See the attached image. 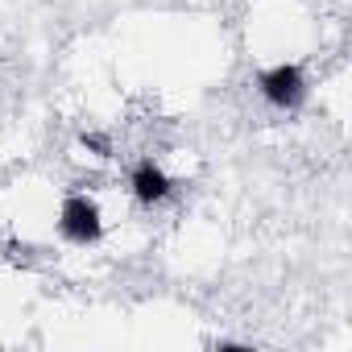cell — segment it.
<instances>
[{"mask_svg": "<svg viewBox=\"0 0 352 352\" xmlns=\"http://www.w3.org/2000/svg\"><path fill=\"white\" fill-rule=\"evenodd\" d=\"M58 236L79 245V249L100 245L104 241V212H100V204L91 195H83V191H71L63 199V208H58Z\"/></svg>", "mask_w": 352, "mask_h": 352, "instance_id": "6da1fadb", "label": "cell"}, {"mask_svg": "<svg viewBox=\"0 0 352 352\" xmlns=\"http://www.w3.org/2000/svg\"><path fill=\"white\" fill-rule=\"evenodd\" d=\"M257 91H261V100H265L270 108L294 112V108L307 104L311 83H307V71H302L298 63H274V67H265V71L257 75Z\"/></svg>", "mask_w": 352, "mask_h": 352, "instance_id": "7a4b0ae2", "label": "cell"}, {"mask_svg": "<svg viewBox=\"0 0 352 352\" xmlns=\"http://www.w3.org/2000/svg\"><path fill=\"white\" fill-rule=\"evenodd\" d=\"M129 191H133V199H137L141 208H157V204H166V199L174 195V179L166 174L162 162L141 157V162L129 170Z\"/></svg>", "mask_w": 352, "mask_h": 352, "instance_id": "3957f363", "label": "cell"}, {"mask_svg": "<svg viewBox=\"0 0 352 352\" xmlns=\"http://www.w3.org/2000/svg\"><path fill=\"white\" fill-rule=\"evenodd\" d=\"M79 141H83V149H91V153H96V157H104V162H108V157H112V141H108V137H104V133H83V137H79Z\"/></svg>", "mask_w": 352, "mask_h": 352, "instance_id": "277c9868", "label": "cell"}, {"mask_svg": "<svg viewBox=\"0 0 352 352\" xmlns=\"http://www.w3.org/2000/svg\"><path fill=\"white\" fill-rule=\"evenodd\" d=\"M34 253H38L34 245H21V241H13V245H9V257H13V261H30Z\"/></svg>", "mask_w": 352, "mask_h": 352, "instance_id": "5b68a950", "label": "cell"}]
</instances>
